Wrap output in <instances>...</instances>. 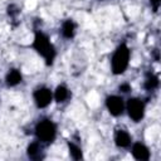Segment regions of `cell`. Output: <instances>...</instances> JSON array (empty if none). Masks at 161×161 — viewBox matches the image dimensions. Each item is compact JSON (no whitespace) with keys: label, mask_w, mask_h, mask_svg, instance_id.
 <instances>
[{"label":"cell","mask_w":161,"mask_h":161,"mask_svg":"<svg viewBox=\"0 0 161 161\" xmlns=\"http://www.w3.org/2000/svg\"><path fill=\"white\" fill-rule=\"evenodd\" d=\"M33 48L45 59L47 65L53 64V60L55 58V49H54L53 44L50 43L47 34L38 31L35 34V38L33 42Z\"/></svg>","instance_id":"obj_1"},{"label":"cell","mask_w":161,"mask_h":161,"mask_svg":"<svg viewBox=\"0 0 161 161\" xmlns=\"http://www.w3.org/2000/svg\"><path fill=\"white\" fill-rule=\"evenodd\" d=\"M128 62H130V49L126 44H121L116 49L111 59V67L113 74H122L127 69Z\"/></svg>","instance_id":"obj_2"},{"label":"cell","mask_w":161,"mask_h":161,"mask_svg":"<svg viewBox=\"0 0 161 161\" xmlns=\"http://www.w3.org/2000/svg\"><path fill=\"white\" fill-rule=\"evenodd\" d=\"M35 135L43 143H50L54 141L57 135V127L50 119H42L35 127Z\"/></svg>","instance_id":"obj_3"},{"label":"cell","mask_w":161,"mask_h":161,"mask_svg":"<svg viewBox=\"0 0 161 161\" xmlns=\"http://www.w3.org/2000/svg\"><path fill=\"white\" fill-rule=\"evenodd\" d=\"M127 112L135 122H140L145 114V103L138 98H130L127 102Z\"/></svg>","instance_id":"obj_4"},{"label":"cell","mask_w":161,"mask_h":161,"mask_svg":"<svg viewBox=\"0 0 161 161\" xmlns=\"http://www.w3.org/2000/svg\"><path fill=\"white\" fill-rule=\"evenodd\" d=\"M52 98H53V93L47 87H40L34 92V101L39 108H45L47 106H49Z\"/></svg>","instance_id":"obj_5"},{"label":"cell","mask_w":161,"mask_h":161,"mask_svg":"<svg viewBox=\"0 0 161 161\" xmlns=\"http://www.w3.org/2000/svg\"><path fill=\"white\" fill-rule=\"evenodd\" d=\"M106 106H107V109L109 111V113L112 116H119V114H122V112L125 109V102L118 96H109V97H107Z\"/></svg>","instance_id":"obj_6"},{"label":"cell","mask_w":161,"mask_h":161,"mask_svg":"<svg viewBox=\"0 0 161 161\" xmlns=\"http://www.w3.org/2000/svg\"><path fill=\"white\" fill-rule=\"evenodd\" d=\"M132 155L136 160H140V161H147L150 158V151L148 148L141 143V142H136L133 143L132 146Z\"/></svg>","instance_id":"obj_7"},{"label":"cell","mask_w":161,"mask_h":161,"mask_svg":"<svg viewBox=\"0 0 161 161\" xmlns=\"http://www.w3.org/2000/svg\"><path fill=\"white\" fill-rule=\"evenodd\" d=\"M114 142L118 147L121 148H126L131 145V136L127 131L125 130H118L116 132V136H114Z\"/></svg>","instance_id":"obj_8"},{"label":"cell","mask_w":161,"mask_h":161,"mask_svg":"<svg viewBox=\"0 0 161 161\" xmlns=\"http://www.w3.org/2000/svg\"><path fill=\"white\" fill-rule=\"evenodd\" d=\"M74 34H75V24L70 19L65 20L62 25V35L67 39H72Z\"/></svg>","instance_id":"obj_9"},{"label":"cell","mask_w":161,"mask_h":161,"mask_svg":"<svg viewBox=\"0 0 161 161\" xmlns=\"http://www.w3.org/2000/svg\"><path fill=\"white\" fill-rule=\"evenodd\" d=\"M5 80H6V84L9 87H14L21 82V74L18 69H10L9 73L6 74Z\"/></svg>","instance_id":"obj_10"},{"label":"cell","mask_w":161,"mask_h":161,"mask_svg":"<svg viewBox=\"0 0 161 161\" xmlns=\"http://www.w3.org/2000/svg\"><path fill=\"white\" fill-rule=\"evenodd\" d=\"M26 152H28L29 158H31V160H39V158H43L42 148H40L39 142H31V143L28 146Z\"/></svg>","instance_id":"obj_11"},{"label":"cell","mask_w":161,"mask_h":161,"mask_svg":"<svg viewBox=\"0 0 161 161\" xmlns=\"http://www.w3.org/2000/svg\"><path fill=\"white\" fill-rule=\"evenodd\" d=\"M54 98H55V101H57L58 103L65 102V101L69 98V89H68L65 86H63V84L58 86V87L55 88V92H54Z\"/></svg>","instance_id":"obj_12"},{"label":"cell","mask_w":161,"mask_h":161,"mask_svg":"<svg viewBox=\"0 0 161 161\" xmlns=\"http://www.w3.org/2000/svg\"><path fill=\"white\" fill-rule=\"evenodd\" d=\"M143 87L146 91H153L158 87V77L155 75L153 73H148L146 75V79H145V83H143Z\"/></svg>","instance_id":"obj_13"},{"label":"cell","mask_w":161,"mask_h":161,"mask_svg":"<svg viewBox=\"0 0 161 161\" xmlns=\"http://www.w3.org/2000/svg\"><path fill=\"white\" fill-rule=\"evenodd\" d=\"M68 148H69V153L72 156L73 160H82L83 158V153H82V148L75 145L74 142H68Z\"/></svg>","instance_id":"obj_14"},{"label":"cell","mask_w":161,"mask_h":161,"mask_svg":"<svg viewBox=\"0 0 161 161\" xmlns=\"http://www.w3.org/2000/svg\"><path fill=\"white\" fill-rule=\"evenodd\" d=\"M8 13H9V15L15 16V15L19 14V9H18L15 5H9V6H8Z\"/></svg>","instance_id":"obj_15"},{"label":"cell","mask_w":161,"mask_h":161,"mask_svg":"<svg viewBox=\"0 0 161 161\" xmlns=\"http://www.w3.org/2000/svg\"><path fill=\"white\" fill-rule=\"evenodd\" d=\"M119 91L123 92V93H127V92L131 91V86H130L128 83H123V84L119 86Z\"/></svg>","instance_id":"obj_16"},{"label":"cell","mask_w":161,"mask_h":161,"mask_svg":"<svg viewBox=\"0 0 161 161\" xmlns=\"http://www.w3.org/2000/svg\"><path fill=\"white\" fill-rule=\"evenodd\" d=\"M160 1H161V0H150V4H151V6H152L153 11H157V10H158Z\"/></svg>","instance_id":"obj_17"},{"label":"cell","mask_w":161,"mask_h":161,"mask_svg":"<svg viewBox=\"0 0 161 161\" xmlns=\"http://www.w3.org/2000/svg\"><path fill=\"white\" fill-rule=\"evenodd\" d=\"M158 59H160V57H158V50L156 49V50H155V60L158 62Z\"/></svg>","instance_id":"obj_18"}]
</instances>
